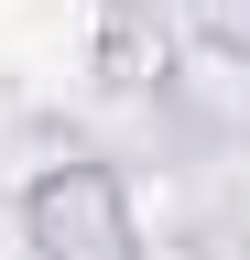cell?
Returning <instances> with one entry per match:
<instances>
[{"mask_svg":"<svg viewBox=\"0 0 250 260\" xmlns=\"http://www.w3.org/2000/svg\"><path fill=\"white\" fill-rule=\"evenodd\" d=\"M22 249L33 260H142V206L120 184V162H98V152L44 162L22 195Z\"/></svg>","mask_w":250,"mask_h":260,"instance_id":"cell-1","label":"cell"}]
</instances>
